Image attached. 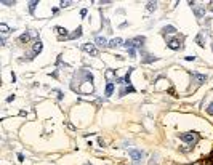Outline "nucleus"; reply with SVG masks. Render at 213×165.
<instances>
[{"label": "nucleus", "mask_w": 213, "mask_h": 165, "mask_svg": "<svg viewBox=\"0 0 213 165\" xmlns=\"http://www.w3.org/2000/svg\"><path fill=\"white\" fill-rule=\"evenodd\" d=\"M195 42L199 43V47H205V42H204V34H197V37H195Z\"/></svg>", "instance_id": "nucleus-15"}, {"label": "nucleus", "mask_w": 213, "mask_h": 165, "mask_svg": "<svg viewBox=\"0 0 213 165\" xmlns=\"http://www.w3.org/2000/svg\"><path fill=\"white\" fill-rule=\"evenodd\" d=\"M195 56H186V61H194Z\"/></svg>", "instance_id": "nucleus-23"}, {"label": "nucleus", "mask_w": 213, "mask_h": 165, "mask_svg": "<svg viewBox=\"0 0 213 165\" xmlns=\"http://www.w3.org/2000/svg\"><path fill=\"white\" fill-rule=\"evenodd\" d=\"M18 159H19V160H21V162H23V160H24V156H23V154H18Z\"/></svg>", "instance_id": "nucleus-25"}, {"label": "nucleus", "mask_w": 213, "mask_h": 165, "mask_svg": "<svg viewBox=\"0 0 213 165\" xmlns=\"http://www.w3.org/2000/svg\"><path fill=\"white\" fill-rule=\"evenodd\" d=\"M189 5L192 6V8H194V13H195V16H197L199 19H200L202 16L205 15V8H204V6H195L194 2H189Z\"/></svg>", "instance_id": "nucleus-5"}, {"label": "nucleus", "mask_w": 213, "mask_h": 165, "mask_svg": "<svg viewBox=\"0 0 213 165\" xmlns=\"http://www.w3.org/2000/svg\"><path fill=\"white\" fill-rule=\"evenodd\" d=\"M71 5V2H61V6H63V8H64V6H69Z\"/></svg>", "instance_id": "nucleus-22"}, {"label": "nucleus", "mask_w": 213, "mask_h": 165, "mask_svg": "<svg viewBox=\"0 0 213 165\" xmlns=\"http://www.w3.org/2000/svg\"><path fill=\"white\" fill-rule=\"evenodd\" d=\"M207 112H208V114H212V115H213V103H212V104L207 108Z\"/></svg>", "instance_id": "nucleus-20"}, {"label": "nucleus", "mask_w": 213, "mask_h": 165, "mask_svg": "<svg viewBox=\"0 0 213 165\" xmlns=\"http://www.w3.org/2000/svg\"><path fill=\"white\" fill-rule=\"evenodd\" d=\"M191 77L194 79V82L197 85H202L205 80H207V75L205 74H197V72H191Z\"/></svg>", "instance_id": "nucleus-4"}, {"label": "nucleus", "mask_w": 213, "mask_h": 165, "mask_svg": "<svg viewBox=\"0 0 213 165\" xmlns=\"http://www.w3.org/2000/svg\"><path fill=\"white\" fill-rule=\"evenodd\" d=\"M112 91H114V84H112V82H108V85H106V96H111Z\"/></svg>", "instance_id": "nucleus-14"}, {"label": "nucleus", "mask_w": 213, "mask_h": 165, "mask_svg": "<svg viewBox=\"0 0 213 165\" xmlns=\"http://www.w3.org/2000/svg\"><path fill=\"white\" fill-rule=\"evenodd\" d=\"M29 39H30V35H29V34H27V32H24V34H23L21 37H19L18 40H19V42H27V40H29Z\"/></svg>", "instance_id": "nucleus-18"}, {"label": "nucleus", "mask_w": 213, "mask_h": 165, "mask_svg": "<svg viewBox=\"0 0 213 165\" xmlns=\"http://www.w3.org/2000/svg\"><path fill=\"white\" fill-rule=\"evenodd\" d=\"M180 140H181V141H184V143H188V144H191V146H194V144L200 140V135L195 133V132H188V133H181Z\"/></svg>", "instance_id": "nucleus-1"}, {"label": "nucleus", "mask_w": 213, "mask_h": 165, "mask_svg": "<svg viewBox=\"0 0 213 165\" xmlns=\"http://www.w3.org/2000/svg\"><path fill=\"white\" fill-rule=\"evenodd\" d=\"M162 32L165 34V35H167V34H175V32H176V29H175L173 26H165V27H162Z\"/></svg>", "instance_id": "nucleus-13"}, {"label": "nucleus", "mask_w": 213, "mask_h": 165, "mask_svg": "<svg viewBox=\"0 0 213 165\" xmlns=\"http://www.w3.org/2000/svg\"><path fill=\"white\" fill-rule=\"evenodd\" d=\"M144 42H146V37H135V39H132V43H133V48H141L144 45Z\"/></svg>", "instance_id": "nucleus-7"}, {"label": "nucleus", "mask_w": 213, "mask_h": 165, "mask_svg": "<svg viewBox=\"0 0 213 165\" xmlns=\"http://www.w3.org/2000/svg\"><path fill=\"white\" fill-rule=\"evenodd\" d=\"M3 5H13V2H5V0H2Z\"/></svg>", "instance_id": "nucleus-24"}, {"label": "nucleus", "mask_w": 213, "mask_h": 165, "mask_svg": "<svg viewBox=\"0 0 213 165\" xmlns=\"http://www.w3.org/2000/svg\"><path fill=\"white\" fill-rule=\"evenodd\" d=\"M202 165H213V164H212V160H207V162H205V164H202Z\"/></svg>", "instance_id": "nucleus-26"}, {"label": "nucleus", "mask_w": 213, "mask_h": 165, "mask_svg": "<svg viewBox=\"0 0 213 165\" xmlns=\"http://www.w3.org/2000/svg\"><path fill=\"white\" fill-rule=\"evenodd\" d=\"M146 8L149 10V11H156V10H157V3L156 2H147L146 3Z\"/></svg>", "instance_id": "nucleus-16"}, {"label": "nucleus", "mask_w": 213, "mask_h": 165, "mask_svg": "<svg viewBox=\"0 0 213 165\" xmlns=\"http://www.w3.org/2000/svg\"><path fill=\"white\" fill-rule=\"evenodd\" d=\"M80 35H82V26H79L77 29H75L74 32H72L71 35H69V39H79Z\"/></svg>", "instance_id": "nucleus-9"}, {"label": "nucleus", "mask_w": 213, "mask_h": 165, "mask_svg": "<svg viewBox=\"0 0 213 165\" xmlns=\"http://www.w3.org/2000/svg\"><path fill=\"white\" fill-rule=\"evenodd\" d=\"M56 32H58V35L61 37V39H66V37H69V34H67V29L66 27H61V26H56Z\"/></svg>", "instance_id": "nucleus-8"}, {"label": "nucleus", "mask_w": 213, "mask_h": 165, "mask_svg": "<svg viewBox=\"0 0 213 165\" xmlns=\"http://www.w3.org/2000/svg\"><path fill=\"white\" fill-rule=\"evenodd\" d=\"M35 5H37V2H30V3H29V11H30V13H34V10H35Z\"/></svg>", "instance_id": "nucleus-19"}, {"label": "nucleus", "mask_w": 213, "mask_h": 165, "mask_svg": "<svg viewBox=\"0 0 213 165\" xmlns=\"http://www.w3.org/2000/svg\"><path fill=\"white\" fill-rule=\"evenodd\" d=\"M96 43H98L99 47H109V43H108V40L104 39V37H96Z\"/></svg>", "instance_id": "nucleus-11"}, {"label": "nucleus", "mask_w": 213, "mask_h": 165, "mask_svg": "<svg viewBox=\"0 0 213 165\" xmlns=\"http://www.w3.org/2000/svg\"><path fill=\"white\" fill-rule=\"evenodd\" d=\"M128 154L130 157L133 159L135 164H139V159L143 157V151H138V149H128Z\"/></svg>", "instance_id": "nucleus-2"}, {"label": "nucleus", "mask_w": 213, "mask_h": 165, "mask_svg": "<svg viewBox=\"0 0 213 165\" xmlns=\"http://www.w3.org/2000/svg\"><path fill=\"white\" fill-rule=\"evenodd\" d=\"M0 32H2L3 34V35H6V34H8L10 32V29H8V26H6V24H0Z\"/></svg>", "instance_id": "nucleus-17"}, {"label": "nucleus", "mask_w": 213, "mask_h": 165, "mask_svg": "<svg viewBox=\"0 0 213 165\" xmlns=\"http://www.w3.org/2000/svg\"><path fill=\"white\" fill-rule=\"evenodd\" d=\"M112 75H114V72H112V71H108V72H106V77H108V79H111Z\"/></svg>", "instance_id": "nucleus-21"}, {"label": "nucleus", "mask_w": 213, "mask_h": 165, "mask_svg": "<svg viewBox=\"0 0 213 165\" xmlns=\"http://www.w3.org/2000/svg\"><path fill=\"white\" fill-rule=\"evenodd\" d=\"M167 45H168V48H171V50H180L181 48V40L180 39H171V40L167 42Z\"/></svg>", "instance_id": "nucleus-6"}, {"label": "nucleus", "mask_w": 213, "mask_h": 165, "mask_svg": "<svg viewBox=\"0 0 213 165\" xmlns=\"http://www.w3.org/2000/svg\"><path fill=\"white\" fill-rule=\"evenodd\" d=\"M212 50H213V45H212Z\"/></svg>", "instance_id": "nucleus-27"}, {"label": "nucleus", "mask_w": 213, "mask_h": 165, "mask_svg": "<svg viewBox=\"0 0 213 165\" xmlns=\"http://www.w3.org/2000/svg\"><path fill=\"white\" fill-rule=\"evenodd\" d=\"M42 48H43V45H42V42L40 40H35V43H34V53H40L42 51Z\"/></svg>", "instance_id": "nucleus-12"}, {"label": "nucleus", "mask_w": 213, "mask_h": 165, "mask_svg": "<svg viewBox=\"0 0 213 165\" xmlns=\"http://www.w3.org/2000/svg\"><path fill=\"white\" fill-rule=\"evenodd\" d=\"M84 51H87V53H90L91 56H98L99 55V51H98V48H96L93 43H85L84 45Z\"/></svg>", "instance_id": "nucleus-3"}, {"label": "nucleus", "mask_w": 213, "mask_h": 165, "mask_svg": "<svg viewBox=\"0 0 213 165\" xmlns=\"http://www.w3.org/2000/svg\"><path fill=\"white\" fill-rule=\"evenodd\" d=\"M119 45H122V39H120V37H115V39H112L111 42H109V47H112V48H115Z\"/></svg>", "instance_id": "nucleus-10"}]
</instances>
